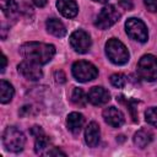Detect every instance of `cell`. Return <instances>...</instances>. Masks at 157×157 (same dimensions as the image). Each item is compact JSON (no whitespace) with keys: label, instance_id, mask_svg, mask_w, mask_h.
<instances>
[{"label":"cell","instance_id":"d6986e66","mask_svg":"<svg viewBox=\"0 0 157 157\" xmlns=\"http://www.w3.org/2000/svg\"><path fill=\"white\" fill-rule=\"evenodd\" d=\"M87 99H88V97L86 96V93L83 92V90L77 88V87L74 88L72 94H71V101H72L76 105H78V107H83V105L86 104Z\"/></svg>","mask_w":157,"mask_h":157},{"label":"cell","instance_id":"484cf974","mask_svg":"<svg viewBox=\"0 0 157 157\" xmlns=\"http://www.w3.org/2000/svg\"><path fill=\"white\" fill-rule=\"evenodd\" d=\"M65 74L63 72V71H56L55 72V80H56V82H59V83H64L65 82Z\"/></svg>","mask_w":157,"mask_h":157},{"label":"cell","instance_id":"4316f807","mask_svg":"<svg viewBox=\"0 0 157 157\" xmlns=\"http://www.w3.org/2000/svg\"><path fill=\"white\" fill-rule=\"evenodd\" d=\"M47 155H49V156H59V155H61V156H65V153L63 152V151H60V150H58V148H52L50 151H48L47 152Z\"/></svg>","mask_w":157,"mask_h":157},{"label":"cell","instance_id":"f1b7e54d","mask_svg":"<svg viewBox=\"0 0 157 157\" xmlns=\"http://www.w3.org/2000/svg\"><path fill=\"white\" fill-rule=\"evenodd\" d=\"M1 61H2V65H1V72H4L5 71V67H6V64H7V60H6V56L2 54V56H1Z\"/></svg>","mask_w":157,"mask_h":157},{"label":"cell","instance_id":"7c38bea8","mask_svg":"<svg viewBox=\"0 0 157 157\" xmlns=\"http://www.w3.org/2000/svg\"><path fill=\"white\" fill-rule=\"evenodd\" d=\"M103 118L107 124L113 128H119L124 124V115L123 113L115 107H108L103 110Z\"/></svg>","mask_w":157,"mask_h":157},{"label":"cell","instance_id":"9a60e30c","mask_svg":"<svg viewBox=\"0 0 157 157\" xmlns=\"http://www.w3.org/2000/svg\"><path fill=\"white\" fill-rule=\"evenodd\" d=\"M83 123H85V118L82 114L80 113H70L67 115V119H66V124H67V128L69 130L72 132V134H78L83 126Z\"/></svg>","mask_w":157,"mask_h":157},{"label":"cell","instance_id":"4fadbf2b","mask_svg":"<svg viewBox=\"0 0 157 157\" xmlns=\"http://www.w3.org/2000/svg\"><path fill=\"white\" fill-rule=\"evenodd\" d=\"M56 7L60 11V13L67 18H72L78 12V6L75 0H58Z\"/></svg>","mask_w":157,"mask_h":157},{"label":"cell","instance_id":"277c9868","mask_svg":"<svg viewBox=\"0 0 157 157\" xmlns=\"http://www.w3.org/2000/svg\"><path fill=\"white\" fill-rule=\"evenodd\" d=\"M137 74L145 81H156L157 80V58L147 54L144 55L137 63Z\"/></svg>","mask_w":157,"mask_h":157},{"label":"cell","instance_id":"d4e9b609","mask_svg":"<svg viewBox=\"0 0 157 157\" xmlns=\"http://www.w3.org/2000/svg\"><path fill=\"white\" fill-rule=\"evenodd\" d=\"M119 5L125 10H131L134 7V4L131 0H119Z\"/></svg>","mask_w":157,"mask_h":157},{"label":"cell","instance_id":"e0dca14e","mask_svg":"<svg viewBox=\"0 0 157 157\" xmlns=\"http://www.w3.org/2000/svg\"><path fill=\"white\" fill-rule=\"evenodd\" d=\"M152 139H153V134H152L150 130H147V129H141V130H139V131L134 135V144H135L137 147L144 148V147H146V146L152 141Z\"/></svg>","mask_w":157,"mask_h":157},{"label":"cell","instance_id":"cb8c5ba5","mask_svg":"<svg viewBox=\"0 0 157 157\" xmlns=\"http://www.w3.org/2000/svg\"><path fill=\"white\" fill-rule=\"evenodd\" d=\"M144 4L147 7V10H150L151 12L157 11V0H144Z\"/></svg>","mask_w":157,"mask_h":157},{"label":"cell","instance_id":"7a4b0ae2","mask_svg":"<svg viewBox=\"0 0 157 157\" xmlns=\"http://www.w3.org/2000/svg\"><path fill=\"white\" fill-rule=\"evenodd\" d=\"M105 54L108 59L117 65H124L129 60V52L126 47L117 38H110L105 43Z\"/></svg>","mask_w":157,"mask_h":157},{"label":"cell","instance_id":"3957f363","mask_svg":"<svg viewBox=\"0 0 157 157\" xmlns=\"http://www.w3.org/2000/svg\"><path fill=\"white\" fill-rule=\"evenodd\" d=\"M26 137L16 126H7L2 134V144L10 152H20L23 150Z\"/></svg>","mask_w":157,"mask_h":157},{"label":"cell","instance_id":"8fae6325","mask_svg":"<svg viewBox=\"0 0 157 157\" xmlns=\"http://www.w3.org/2000/svg\"><path fill=\"white\" fill-rule=\"evenodd\" d=\"M88 101L93 104V105H103L105 103L109 102L110 99V94L109 92L103 88V87H99V86H94L88 92Z\"/></svg>","mask_w":157,"mask_h":157},{"label":"cell","instance_id":"2e32d148","mask_svg":"<svg viewBox=\"0 0 157 157\" xmlns=\"http://www.w3.org/2000/svg\"><path fill=\"white\" fill-rule=\"evenodd\" d=\"M45 26H47V31H48L50 34L55 36V37H64V36L66 34V28H65V26L63 25L61 21H59V20H56V18H49V20L47 21Z\"/></svg>","mask_w":157,"mask_h":157},{"label":"cell","instance_id":"ffe728a7","mask_svg":"<svg viewBox=\"0 0 157 157\" xmlns=\"http://www.w3.org/2000/svg\"><path fill=\"white\" fill-rule=\"evenodd\" d=\"M0 6L2 12L9 17L17 12V4L15 0H0Z\"/></svg>","mask_w":157,"mask_h":157},{"label":"cell","instance_id":"52a82bcc","mask_svg":"<svg viewBox=\"0 0 157 157\" xmlns=\"http://www.w3.org/2000/svg\"><path fill=\"white\" fill-rule=\"evenodd\" d=\"M125 29H126L128 36L137 42L145 43L148 38L147 28H146L145 23L139 18H135V17L129 18L125 22Z\"/></svg>","mask_w":157,"mask_h":157},{"label":"cell","instance_id":"7402d4cb","mask_svg":"<svg viewBox=\"0 0 157 157\" xmlns=\"http://www.w3.org/2000/svg\"><path fill=\"white\" fill-rule=\"evenodd\" d=\"M145 117H146V121L148 124L157 128V108H155V107L147 108V110L145 112Z\"/></svg>","mask_w":157,"mask_h":157},{"label":"cell","instance_id":"f546056e","mask_svg":"<svg viewBox=\"0 0 157 157\" xmlns=\"http://www.w3.org/2000/svg\"><path fill=\"white\" fill-rule=\"evenodd\" d=\"M93 1H97V2H108V0H93Z\"/></svg>","mask_w":157,"mask_h":157},{"label":"cell","instance_id":"5b68a950","mask_svg":"<svg viewBox=\"0 0 157 157\" xmlns=\"http://www.w3.org/2000/svg\"><path fill=\"white\" fill-rule=\"evenodd\" d=\"M72 75L80 82H87V81L94 80L97 77L98 70L93 64L85 61V60H80V61L74 63Z\"/></svg>","mask_w":157,"mask_h":157},{"label":"cell","instance_id":"44dd1931","mask_svg":"<svg viewBox=\"0 0 157 157\" xmlns=\"http://www.w3.org/2000/svg\"><path fill=\"white\" fill-rule=\"evenodd\" d=\"M110 83L117 88H123L126 85V77L123 74H114L110 76Z\"/></svg>","mask_w":157,"mask_h":157},{"label":"cell","instance_id":"ac0fdd59","mask_svg":"<svg viewBox=\"0 0 157 157\" xmlns=\"http://www.w3.org/2000/svg\"><path fill=\"white\" fill-rule=\"evenodd\" d=\"M13 93H15V91H13L12 85H10L5 80H1L0 81V102L4 104L9 103L12 99Z\"/></svg>","mask_w":157,"mask_h":157},{"label":"cell","instance_id":"ba28073f","mask_svg":"<svg viewBox=\"0 0 157 157\" xmlns=\"http://www.w3.org/2000/svg\"><path fill=\"white\" fill-rule=\"evenodd\" d=\"M70 45L77 53H87L91 48V38L88 33L82 29H77L71 33L70 36Z\"/></svg>","mask_w":157,"mask_h":157},{"label":"cell","instance_id":"83f0119b","mask_svg":"<svg viewBox=\"0 0 157 157\" xmlns=\"http://www.w3.org/2000/svg\"><path fill=\"white\" fill-rule=\"evenodd\" d=\"M33 1V4L36 5V6H38V7H43V6H45V4H47V0H32Z\"/></svg>","mask_w":157,"mask_h":157},{"label":"cell","instance_id":"30bf717a","mask_svg":"<svg viewBox=\"0 0 157 157\" xmlns=\"http://www.w3.org/2000/svg\"><path fill=\"white\" fill-rule=\"evenodd\" d=\"M31 134L34 136V140H36V142H34V151H36V153H38V155H42V153H44V151L49 147V139H48V136L44 134V131H43V129L40 128V126H33L32 129H31Z\"/></svg>","mask_w":157,"mask_h":157},{"label":"cell","instance_id":"5bb4252c","mask_svg":"<svg viewBox=\"0 0 157 157\" xmlns=\"http://www.w3.org/2000/svg\"><path fill=\"white\" fill-rule=\"evenodd\" d=\"M101 137V131H99V125L94 121L90 123L86 128L85 131V141L90 147H96L99 142Z\"/></svg>","mask_w":157,"mask_h":157},{"label":"cell","instance_id":"6da1fadb","mask_svg":"<svg viewBox=\"0 0 157 157\" xmlns=\"http://www.w3.org/2000/svg\"><path fill=\"white\" fill-rule=\"evenodd\" d=\"M20 54L28 61L36 63L38 65H43L53 59L55 54V48L52 44H45L39 42H27L21 45Z\"/></svg>","mask_w":157,"mask_h":157},{"label":"cell","instance_id":"9c48e42d","mask_svg":"<svg viewBox=\"0 0 157 157\" xmlns=\"http://www.w3.org/2000/svg\"><path fill=\"white\" fill-rule=\"evenodd\" d=\"M17 70L25 78L31 80V81H37V80L42 78V76H43V72H42L39 65L36 63L28 61V60L20 63L17 66Z\"/></svg>","mask_w":157,"mask_h":157},{"label":"cell","instance_id":"8992f818","mask_svg":"<svg viewBox=\"0 0 157 157\" xmlns=\"http://www.w3.org/2000/svg\"><path fill=\"white\" fill-rule=\"evenodd\" d=\"M119 18H120V13L115 9V6L107 5L97 15L96 21H94V26L99 29H107V28L112 27L115 22H118Z\"/></svg>","mask_w":157,"mask_h":157},{"label":"cell","instance_id":"603a6c76","mask_svg":"<svg viewBox=\"0 0 157 157\" xmlns=\"http://www.w3.org/2000/svg\"><path fill=\"white\" fill-rule=\"evenodd\" d=\"M125 104L128 105V108H129V110H130V114H131L132 120H134L135 123H137V121H139V119H137V113H136V104H137V101H135V99H128V101H125Z\"/></svg>","mask_w":157,"mask_h":157}]
</instances>
